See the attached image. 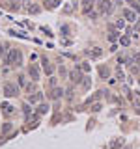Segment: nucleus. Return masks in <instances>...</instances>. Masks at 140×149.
Wrapping results in <instances>:
<instances>
[{
    "label": "nucleus",
    "instance_id": "nucleus-7",
    "mask_svg": "<svg viewBox=\"0 0 140 149\" xmlns=\"http://www.w3.org/2000/svg\"><path fill=\"white\" fill-rule=\"evenodd\" d=\"M41 97H43L41 91H36L34 95H30V103H37V101H41Z\"/></svg>",
    "mask_w": 140,
    "mask_h": 149
},
{
    "label": "nucleus",
    "instance_id": "nucleus-19",
    "mask_svg": "<svg viewBox=\"0 0 140 149\" xmlns=\"http://www.w3.org/2000/svg\"><path fill=\"white\" fill-rule=\"evenodd\" d=\"M116 26H118V28H120V30H122V28L125 26V22L122 21V19H120V21H116Z\"/></svg>",
    "mask_w": 140,
    "mask_h": 149
},
{
    "label": "nucleus",
    "instance_id": "nucleus-16",
    "mask_svg": "<svg viewBox=\"0 0 140 149\" xmlns=\"http://www.w3.org/2000/svg\"><path fill=\"white\" fill-rule=\"evenodd\" d=\"M28 11H30V13H37V11H39V6H36V4H34V6L28 8Z\"/></svg>",
    "mask_w": 140,
    "mask_h": 149
},
{
    "label": "nucleus",
    "instance_id": "nucleus-18",
    "mask_svg": "<svg viewBox=\"0 0 140 149\" xmlns=\"http://www.w3.org/2000/svg\"><path fill=\"white\" fill-rule=\"evenodd\" d=\"M47 2H49V8H56L60 0H47Z\"/></svg>",
    "mask_w": 140,
    "mask_h": 149
},
{
    "label": "nucleus",
    "instance_id": "nucleus-2",
    "mask_svg": "<svg viewBox=\"0 0 140 149\" xmlns=\"http://www.w3.org/2000/svg\"><path fill=\"white\" fill-rule=\"evenodd\" d=\"M97 8H99V13H107L110 11V0H97Z\"/></svg>",
    "mask_w": 140,
    "mask_h": 149
},
{
    "label": "nucleus",
    "instance_id": "nucleus-12",
    "mask_svg": "<svg viewBox=\"0 0 140 149\" xmlns=\"http://www.w3.org/2000/svg\"><path fill=\"white\" fill-rule=\"evenodd\" d=\"M2 110H4L6 114H11V112H13V106H11L9 103H4V104H2Z\"/></svg>",
    "mask_w": 140,
    "mask_h": 149
},
{
    "label": "nucleus",
    "instance_id": "nucleus-13",
    "mask_svg": "<svg viewBox=\"0 0 140 149\" xmlns=\"http://www.w3.org/2000/svg\"><path fill=\"white\" fill-rule=\"evenodd\" d=\"M47 110H49V106H47V104H41V106H39V110H37V116H41V114H45Z\"/></svg>",
    "mask_w": 140,
    "mask_h": 149
},
{
    "label": "nucleus",
    "instance_id": "nucleus-10",
    "mask_svg": "<svg viewBox=\"0 0 140 149\" xmlns=\"http://www.w3.org/2000/svg\"><path fill=\"white\" fill-rule=\"evenodd\" d=\"M60 95H64V90H62V88H54V90H52V93H51V97L58 99Z\"/></svg>",
    "mask_w": 140,
    "mask_h": 149
},
{
    "label": "nucleus",
    "instance_id": "nucleus-1",
    "mask_svg": "<svg viewBox=\"0 0 140 149\" xmlns=\"http://www.w3.org/2000/svg\"><path fill=\"white\" fill-rule=\"evenodd\" d=\"M6 64L9 65H21V52L19 50H9L8 52V56H6Z\"/></svg>",
    "mask_w": 140,
    "mask_h": 149
},
{
    "label": "nucleus",
    "instance_id": "nucleus-14",
    "mask_svg": "<svg viewBox=\"0 0 140 149\" xmlns=\"http://www.w3.org/2000/svg\"><path fill=\"white\" fill-rule=\"evenodd\" d=\"M6 50H8V45H6V43H0V56L6 54Z\"/></svg>",
    "mask_w": 140,
    "mask_h": 149
},
{
    "label": "nucleus",
    "instance_id": "nucleus-9",
    "mask_svg": "<svg viewBox=\"0 0 140 149\" xmlns=\"http://www.w3.org/2000/svg\"><path fill=\"white\" fill-rule=\"evenodd\" d=\"M123 15H125V19H127V21H134V19H136V15H134V13L133 11H129V9H125V11H123Z\"/></svg>",
    "mask_w": 140,
    "mask_h": 149
},
{
    "label": "nucleus",
    "instance_id": "nucleus-4",
    "mask_svg": "<svg viewBox=\"0 0 140 149\" xmlns=\"http://www.w3.org/2000/svg\"><path fill=\"white\" fill-rule=\"evenodd\" d=\"M88 54L91 56V58H99V56H103V50H101L99 47H94L91 50H88Z\"/></svg>",
    "mask_w": 140,
    "mask_h": 149
},
{
    "label": "nucleus",
    "instance_id": "nucleus-11",
    "mask_svg": "<svg viewBox=\"0 0 140 149\" xmlns=\"http://www.w3.org/2000/svg\"><path fill=\"white\" fill-rule=\"evenodd\" d=\"M75 6H77V2H71V4H67V6H64L62 11H64V13H71V11L75 9Z\"/></svg>",
    "mask_w": 140,
    "mask_h": 149
},
{
    "label": "nucleus",
    "instance_id": "nucleus-3",
    "mask_svg": "<svg viewBox=\"0 0 140 149\" xmlns=\"http://www.w3.org/2000/svg\"><path fill=\"white\" fill-rule=\"evenodd\" d=\"M17 86H13V84H6L4 86V95H8V97H13V95H17Z\"/></svg>",
    "mask_w": 140,
    "mask_h": 149
},
{
    "label": "nucleus",
    "instance_id": "nucleus-22",
    "mask_svg": "<svg viewBox=\"0 0 140 149\" xmlns=\"http://www.w3.org/2000/svg\"><path fill=\"white\" fill-rule=\"evenodd\" d=\"M133 58H134V60H138V62H140V52H136V54H134V56H133Z\"/></svg>",
    "mask_w": 140,
    "mask_h": 149
},
{
    "label": "nucleus",
    "instance_id": "nucleus-21",
    "mask_svg": "<svg viewBox=\"0 0 140 149\" xmlns=\"http://www.w3.org/2000/svg\"><path fill=\"white\" fill-rule=\"evenodd\" d=\"M25 116H26V117L30 116V106H28V104H25Z\"/></svg>",
    "mask_w": 140,
    "mask_h": 149
},
{
    "label": "nucleus",
    "instance_id": "nucleus-8",
    "mask_svg": "<svg viewBox=\"0 0 140 149\" xmlns=\"http://www.w3.org/2000/svg\"><path fill=\"white\" fill-rule=\"evenodd\" d=\"M94 6V0H84L82 8H84V13H90V8Z\"/></svg>",
    "mask_w": 140,
    "mask_h": 149
},
{
    "label": "nucleus",
    "instance_id": "nucleus-5",
    "mask_svg": "<svg viewBox=\"0 0 140 149\" xmlns=\"http://www.w3.org/2000/svg\"><path fill=\"white\" fill-rule=\"evenodd\" d=\"M80 80H82V75H80V71H79V69L73 71V73H71V82H77V84H79Z\"/></svg>",
    "mask_w": 140,
    "mask_h": 149
},
{
    "label": "nucleus",
    "instance_id": "nucleus-17",
    "mask_svg": "<svg viewBox=\"0 0 140 149\" xmlns=\"http://www.w3.org/2000/svg\"><path fill=\"white\" fill-rule=\"evenodd\" d=\"M120 43H122L123 47H127V45H129V37H127V36H123L122 39H120Z\"/></svg>",
    "mask_w": 140,
    "mask_h": 149
},
{
    "label": "nucleus",
    "instance_id": "nucleus-20",
    "mask_svg": "<svg viewBox=\"0 0 140 149\" xmlns=\"http://www.w3.org/2000/svg\"><path fill=\"white\" fill-rule=\"evenodd\" d=\"M80 69H82V71H86V73H88V71L91 69V67H90L88 64H82V65H80Z\"/></svg>",
    "mask_w": 140,
    "mask_h": 149
},
{
    "label": "nucleus",
    "instance_id": "nucleus-6",
    "mask_svg": "<svg viewBox=\"0 0 140 149\" xmlns=\"http://www.w3.org/2000/svg\"><path fill=\"white\" fill-rule=\"evenodd\" d=\"M28 73H30V76H32L34 80H37V78H39V71H37V67H36V65H30Z\"/></svg>",
    "mask_w": 140,
    "mask_h": 149
},
{
    "label": "nucleus",
    "instance_id": "nucleus-15",
    "mask_svg": "<svg viewBox=\"0 0 140 149\" xmlns=\"http://www.w3.org/2000/svg\"><path fill=\"white\" fill-rule=\"evenodd\" d=\"M116 37H118V32H116V30H110V34H108V39H110V41H114Z\"/></svg>",
    "mask_w": 140,
    "mask_h": 149
}]
</instances>
